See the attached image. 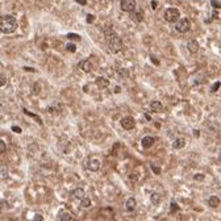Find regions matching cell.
I'll list each match as a JSON object with an SVG mask.
<instances>
[{
    "mask_svg": "<svg viewBox=\"0 0 221 221\" xmlns=\"http://www.w3.org/2000/svg\"><path fill=\"white\" fill-rule=\"evenodd\" d=\"M80 205L83 207V208H88V207L91 205V199H88V197H84V199L80 202Z\"/></svg>",
    "mask_w": 221,
    "mask_h": 221,
    "instance_id": "obj_20",
    "label": "cell"
},
{
    "mask_svg": "<svg viewBox=\"0 0 221 221\" xmlns=\"http://www.w3.org/2000/svg\"><path fill=\"white\" fill-rule=\"evenodd\" d=\"M175 28H177V30L179 33H187L189 29H191V21H189L188 19H180L179 21L175 24Z\"/></svg>",
    "mask_w": 221,
    "mask_h": 221,
    "instance_id": "obj_4",
    "label": "cell"
},
{
    "mask_svg": "<svg viewBox=\"0 0 221 221\" xmlns=\"http://www.w3.org/2000/svg\"><path fill=\"white\" fill-rule=\"evenodd\" d=\"M79 69H82L84 72H90L92 70V63L90 59H83V61L79 62Z\"/></svg>",
    "mask_w": 221,
    "mask_h": 221,
    "instance_id": "obj_7",
    "label": "cell"
},
{
    "mask_svg": "<svg viewBox=\"0 0 221 221\" xmlns=\"http://www.w3.org/2000/svg\"><path fill=\"white\" fill-rule=\"evenodd\" d=\"M186 145V140L184 138H177V140L172 142V147L174 149H183Z\"/></svg>",
    "mask_w": 221,
    "mask_h": 221,
    "instance_id": "obj_16",
    "label": "cell"
},
{
    "mask_svg": "<svg viewBox=\"0 0 221 221\" xmlns=\"http://www.w3.org/2000/svg\"><path fill=\"white\" fill-rule=\"evenodd\" d=\"M120 124H121V126H123L125 130H130V129H133L136 126V121H134V118L133 117H123L121 118V121H120Z\"/></svg>",
    "mask_w": 221,
    "mask_h": 221,
    "instance_id": "obj_6",
    "label": "cell"
},
{
    "mask_svg": "<svg viewBox=\"0 0 221 221\" xmlns=\"http://www.w3.org/2000/svg\"><path fill=\"white\" fill-rule=\"evenodd\" d=\"M87 169L90 170V171H99V169H100V161L99 159H90L88 163H87Z\"/></svg>",
    "mask_w": 221,
    "mask_h": 221,
    "instance_id": "obj_8",
    "label": "cell"
},
{
    "mask_svg": "<svg viewBox=\"0 0 221 221\" xmlns=\"http://www.w3.org/2000/svg\"><path fill=\"white\" fill-rule=\"evenodd\" d=\"M12 130H13V132L21 133V128H19V126H12Z\"/></svg>",
    "mask_w": 221,
    "mask_h": 221,
    "instance_id": "obj_35",
    "label": "cell"
},
{
    "mask_svg": "<svg viewBox=\"0 0 221 221\" xmlns=\"http://www.w3.org/2000/svg\"><path fill=\"white\" fill-rule=\"evenodd\" d=\"M34 220H36V221H42V216H41V215H37Z\"/></svg>",
    "mask_w": 221,
    "mask_h": 221,
    "instance_id": "obj_38",
    "label": "cell"
},
{
    "mask_svg": "<svg viewBox=\"0 0 221 221\" xmlns=\"http://www.w3.org/2000/svg\"><path fill=\"white\" fill-rule=\"evenodd\" d=\"M71 195H72L74 199L80 200V202L84 199V197H86V192H84V189H83V188H75V189L72 191V194H71Z\"/></svg>",
    "mask_w": 221,
    "mask_h": 221,
    "instance_id": "obj_10",
    "label": "cell"
},
{
    "mask_svg": "<svg viewBox=\"0 0 221 221\" xmlns=\"http://www.w3.org/2000/svg\"><path fill=\"white\" fill-rule=\"evenodd\" d=\"M136 205H137V202H136V199L134 197H129L128 200H126V204H125V208H126V211H129V212H132L133 209L136 208Z\"/></svg>",
    "mask_w": 221,
    "mask_h": 221,
    "instance_id": "obj_15",
    "label": "cell"
},
{
    "mask_svg": "<svg viewBox=\"0 0 221 221\" xmlns=\"http://www.w3.org/2000/svg\"><path fill=\"white\" fill-rule=\"evenodd\" d=\"M120 7L124 12H134L137 4H136V0H121Z\"/></svg>",
    "mask_w": 221,
    "mask_h": 221,
    "instance_id": "obj_5",
    "label": "cell"
},
{
    "mask_svg": "<svg viewBox=\"0 0 221 221\" xmlns=\"http://www.w3.org/2000/svg\"><path fill=\"white\" fill-rule=\"evenodd\" d=\"M96 86L99 87L100 90H104V88H107V87L109 86V82H108V79H105V78H103V76H99V78H96Z\"/></svg>",
    "mask_w": 221,
    "mask_h": 221,
    "instance_id": "obj_11",
    "label": "cell"
},
{
    "mask_svg": "<svg viewBox=\"0 0 221 221\" xmlns=\"http://www.w3.org/2000/svg\"><path fill=\"white\" fill-rule=\"evenodd\" d=\"M150 109L153 111V112H161V111L163 109V105L161 101L158 100H153L151 103H150Z\"/></svg>",
    "mask_w": 221,
    "mask_h": 221,
    "instance_id": "obj_13",
    "label": "cell"
},
{
    "mask_svg": "<svg viewBox=\"0 0 221 221\" xmlns=\"http://www.w3.org/2000/svg\"><path fill=\"white\" fill-rule=\"evenodd\" d=\"M0 151L1 153L5 151V142L4 141H0Z\"/></svg>",
    "mask_w": 221,
    "mask_h": 221,
    "instance_id": "obj_28",
    "label": "cell"
},
{
    "mask_svg": "<svg viewBox=\"0 0 221 221\" xmlns=\"http://www.w3.org/2000/svg\"><path fill=\"white\" fill-rule=\"evenodd\" d=\"M178 209H179V208H178L177 204H175V203H171V211L174 212V211H178Z\"/></svg>",
    "mask_w": 221,
    "mask_h": 221,
    "instance_id": "obj_33",
    "label": "cell"
},
{
    "mask_svg": "<svg viewBox=\"0 0 221 221\" xmlns=\"http://www.w3.org/2000/svg\"><path fill=\"white\" fill-rule=\"evenodd\" d=\"M66 49L69 50V52H71V53L76 52V46H75V44H72V42H70V44L66 45Z\"/></svg>",
    "mask_w": 221,
    "mask_h": 221,
    "instance_id": "obj_23",
    "label": "cell"
},
{
    "mask_svg": "<svg viewBox=\"0 0 221 221\" xmlns=\"http://www.w3.org/2000/svg\"><path fill=\"white\" fill-rule=\"evenodd\" d=\"M76 3H79V4H82V5H86L87 4V0H75Z\"/></svg>",
    "mask_w": 221,
    "mask_h": 221,
    "instance_id": "obj_36",
    "label": "cell"
},
{
    "mask_svg": "<svg viewBox=\"0 0 221 221\" xmlns=\"http://www.w3.org/2000/svg\"><path fill=\"white\" fill-rule=\"evenodd\" d=\"M150 59H151V62H153V63H155V65H157V66H158V65H159V62H158V59L157 58H154V57H150Z\"/></svg>",
    "mask_w": 221,
    "mask_h": 221,
    "instance_id": "obj_34",
    "label": "cell"
},
{
    "mask_svg": "<svg viewBox=\"0 0 221 221\" xmlns=\"http://www.w3.org/2000/svg\"><path fill=\"white\" fill-rule=\"evenodd\" d=\"M220 86H221V83H220V82H217V83H215L213 86H212V88H211V92H216L217 90L220 88Z\"/></svg>",
    "mask_w": 221,
    "mask_h": 221,
    "instance_id": "obj_26",
    "label": "cell"
},
{
    "mask_svg": "<svg viewBox=\"0 0 221 221\" xmlns=\"http://www.w3.org/2000/svg\"><path fill=\"white\" fill-rule=\"evenodd\" d=\"M7 177V171H5V166H1V179Z\"/></svg>",
    "mask_w": 221,
    "mask_h": 221,
    "instance_id": "obj_29",
    "label": "cell"
},
{
    "mask_svg": "<svg viewBox=\"0 0 221 221\" xmlns=\"http://www.w3.org/2000/svg\"><path fill=\"white\" fill-rule=\"evenodd\" d=\"M151 170L155 172V174H161V169L159 167H155V166H151Z\"/></svg>",
    "mask_w": 221,
    "mask_h": 221,
    "instance_id": "obj_31",
    "label": "cell"
},
{
    "mask_svg": "<svg viewBox=\"0 0 221 221\" xmlns=\"http://www.w3.org/2000/svg\"><path fill=\"white\" fill-rule=\"evenodd\" d=\"M150 200H151L153 204H158V203H159V200H161V197H159V195H158V194H153L151 197H150Z\"/></svg>",
    "mask_w": 221,
    "mask_h": 221,
    "instance_id": "obj_21",
    "label": "cell"
},
{
    "mask_svg": "<svg viewBox=\"0 0 221 221\" xmlns=\"http://www.w3.org/2000/svg\"><path fill=\"white\" fill-rule=\"evenodd\" d=\"M187 49L189 50L191 54H196V53L199 52V44H197V41H195V39L188 41V44H187Z\"/></svg>",
    "mask_w": 221,
    "mask_h": 221,
    "instance_id": "obj_9",
    "label": "cell"
},
{
    "mask_svg": "<svg viewBox=\"0 0 221 221\" xmlns=\"http://www.w3.org/2000/svg\"><path fill=\"white\" fill-rule=\"evenodd\" d=\"M87 22H88V24H92L93 22V20H95V16L93 15H87Z\"/></svg>",
    "mask_w": 221,
    "mask_h": 221,
    "instance_id": "obj_27",
    "label": "cell"
},
{
    "mask_svg": "<svg viewBox=\"0 0 221 221\" xmlns=\"http://www.w3.org/2000/svg\"><path fill=\"white\" fill-rule=\"evenodd\" d=\"M195 180H204V175L203 174H196L195 175Z\"/></svg>",
    "mask_w": 221,
    "mask_h": 221,
    "instance_id": "obj_30",
    "label": "cell"
},
{
    "mask_svg": "<svg viewBox=\"0 0 221 221\" xmlns=\"http://www.w3.org/2000/svg\"><path fill=\"white\" fill-rule=\"evenodd\" d=\"M24 112H25V115H28V116H30V117L36 118V120H37V121H38V123H39V124H41V125H42V121H41V118H39V117H38V116L33 115V113H32V112H29V111H27V109H24Z\"/></svg>",
    "mask_w": 221,
    "mask_h": 221,
    "instance_id": "obj_22",
    "label": "cell"
},
{
    "mask_svg": "<svg viewBox=\"0 0 221 221\" xmlns=\"http://www.w3.org/2000/svg\"><path fill=\"white\" fill-rule=\"evenodd\" d=\"M67 37H69L70 39H75V41H80V36H78V34H74V33H69V34H67Z\"/></svg>",
    "mask_w": 221,
    "mask_h": 221,
    "instance_id": "obj_24",
    "label": "cell"
},
{
    "mask_svg": "<svg viewBox=\"0 0 221 221\" xmlns=\"http://www.w3.org/2000/svg\"><path fill=\"white\" fill-rule=\"evenodd\" d=\"M24 70H27V71H34V70L30 69V67H24Z\"/></svg>",
    "mask_w": 221,
    "mask_h": 221,
    "instance_id": "obj_39",
    "label": "cell"
},
{
    "mask_svg": "<svg viewBox=\"0 0 221 221\" xmlns=\"http://www.w3.org/2000/svg\"><path fill=\"white\" fill-rule=\"evenodd\" d=\"M0 80H1V82H0V84H1V86H4V84H5V76L3 75V74L0 75Z\"/></svg>",
    "mask_w": 221,
    "mask_h": 221,
    "instance_id": "obj_32",
    "label": "cell"
},
{
    "mask_svg": "<svg viewBox=\"0 0 221 221\" xmlns=\"http://www.w3.org/2000/svg\"><path fill=\"white\" fill-rule=\"evenodd\" d=\"M0 29L4 34H11L17 29V21L12 15H4L0 20Z\"/></svg>",
    "mask_w": 221,
    "mask_h": 221,
    "instance_id": "obj_2",
    "label": "cell"
},
{
    "mask_svg": "<svg viewBox=\"0 0 221 221\" xmlns=\"http://www.w3.org/2000/svg\"><path fill=\"white\" fill-rule=\"evenodd\" d=\"M132 19H134L137 22H141L144 20V12L141 9H137L136 12H133V15H132Z\"/></svg>",
    "mask_w": 221,
    "mask_h": 221,
    "instance_id": "obj_18",
    "label": "cell"
},
{
    "mask_svg": "<svg viewBox=\"0 0 221 221\" xmlns=\"http://www.w3.org/2000/svg\"><path fill=\"white\" fill-rule=\"evenodd\" d=\"M163 17H165V20L167 22H175V24H177V22L180 20V12H179L178 8L170 7V8H167V9L165 11Z\"/></svg>",
    "mask_w": 221,
    "mask_h": 221,
    "instance_id": "obj_3",
    "label": "cell"
},
{
    "mask_svg": "<svg viewBox=\"0 0 221 221\" xmlns=\"http://www.w3.org/2000/svg\"><path fill=\"white\" fill-rule=\"evenodd\" d=\"M157 5H158V3L155 1V0H153V1H151V8H153V9H155V8H157Z\"/></svg>",
    "mask_w": 221,
    "mask_h": 221,
    "instance_id": "obj_37",
    "label": "cell"
},
{
    "mask_svg": "<svg viewBox=\"0 0 221 221\" xmlns=\"http://www.w3.org/2000/svg\"><path fill=\"white\" fill-rule=\"evenodd\" d=\"M58 217H59V221H71L72 220L71 213L67 212V211H61L58 215Z\"/></svg>",
    "mask_w": 221,
    "mask_h": 221,
    "instance_id": "obj_14",
    "label": "cell"
},
{
    "mask_svg": "<svg viewBox=\"0 0 221 221\" xmlns=\"http://www.w3.org/2000/svg\"><path fill=\"white\" fill-rule=\"evenodd\" d=\"M105 37H107V46H108L109 52L116 54L123 49V39L116 34L113 30L107 29L105 30Z\"/></svg>",
    "mask_w": 221,
    "mask_h": 221,
    "instance_id": "obj_1",
    "label": "cell"
},
{
    "mask_svg": "<svg viewBox=\"0 0 221 221\" xmlns=\"http://www.w3.org/2000/svg\"><path fill=\"white\" fill-rule=\"evenodd\" d=\"M211 4H212V7L213 8H221V3L220 1H217V0H211Z\"/></svg>",
    "mask_w": 221,
    "mask_h": 221,
    "instance_id": "obj_25",
    "label": "cell"
},
{
    "mask_svg": "<svg viewBox=\"0 0 221 221\" xmlns=\"http://www.w3.org/2000/svg\"><path fill=\"white\" fill-rule=\"evenodd\" d=\"M220 204V199L217 196H211L208 199V205L212 207V208H217Z\"/></svg>",
    "mask_w": 221,
    "mask_h": 221,
    "instance_id": "obj_17",
    "label": "cell"
},
{
    "mask_svg": "<svg viewBox=\"0 0 221 221\" xmlns=\"http://www.w3.org/2000/svg\"><path fill=\"white\" fill-rule=\"evenodd\" d=\"M154 142H155L154 138L146 136V137L142 138V141H141V145H142V147H145V149H149V147H151L153 145H154Z\"/></svg>",
    "mask_w": 221,
    "mask_h": 221,
    "instance_id": "obj_12",
    "label": "cell"
},
{
    "mask_svg": "<svg viewBox=\"0 0 221 221\" xmlns=\"http://www.w3.org/2000/svg\"><path fill=\"white\" fill-rule=\"evenodd\" d=\"M219 159L221 161V153H220V155H219Z\"/></svg>",
    "mask_w": 221,
    "mask_h": 221,
    "instance_id": "obj_40",
    "label": "cell"
},
{
    "mask_svg": "<svg viewBox=\"0 0 221 221\" xmlns=\"http://www.w3.org/2000/svg\"><path fill=\"white\" fill-rule=\"evenodd\" d=\"M117 74H118V76H120V78H128V76H129V71L126 69H120Z\"/></svg>",
    "mask_w": 221,
    "mask_h": 221,
    "instance_id": "obj_19",
    "label": "cell"
}]
</instances>
